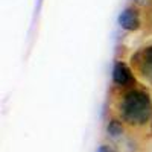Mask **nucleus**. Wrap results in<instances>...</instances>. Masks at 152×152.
<instances>
[{"instance_id":"obj_1","label":"nucleus","mask_w":152,"mask_h":152,"mask_svg":"<svg viewBox=\"0 0 152 152\" xmlns=\"http://www.w3.org/2000/svg\"><path fill=\"white\" fill-rule=\"evenodd\" d=\"M119 114L122 120L129 125H145L152 116L149 94L142 88H129L119 100Z\"/></svg>"},{"instance_id":"obj_2","label":"nucleus","mask_w":152,"mask_h":152,"mask_svg":"<svg viewBox=\"0 0 152 152\" xmlns=\"http://www.w3.org/2000/svg\"><path fill=\"white\" fill-rule=\"evenodd\" d=\"M131 64L142 78L152 82V44L138 49L131 56Z\"/></svg>"},{"instance_id":"obj_3","label":"nucleus","mask_w":152,"mask_h":152,"mask_svg":"<svg viewBox=\"0 0 152 152\" xmlns=\"http://www.w3.org/2000/svg\"><path fill=\"white\" fill-rule=\"evenodd\" d=\"M134 75L132 70L122 61H117L113 67V82L117 87H131L134 84Z\"/></svg>"},{"instance_id":"obj_4","label":"nucleus","mask_w":152,"mask_h":152,"mask_svg":"<svg viewBox=\"0 0 152 152\" xmlns=\"http://www.w3.org/2000/svg\"><path fill=\"white\" fill-rule=\"evenodd\" d=\"M119 24L125 31H137L142 26L140 12H138L137 8H134V6L125 8L119 15Z\"/></svg>"},{"instance_id":"obj_5","label":"nucleus","mask_w":152,"mask_h":152,"mask_svg":"<svg viewBox=\"0 0 152 152\" xmlns=\"http://www.w3.org/2000/svg\"><path fill=\"white\" fill-rule=\"evenodd\" d=\"M122 132H123V128H122L120 122H117V120H111L110 125H108V134H110L111 137H119Z\"/></svg>"},{"instance_id":"obj_6","label":"nucleus","mask_w":152,"mask_h":152,"mask_svg":"<svg viewBox=\"0 0 152 152\" xmlns=\"http://www.w3.org/2000/svg\"><path fill=\"white\" fill-rule=\"evenodd\" d=\"M96 152H113V149H111L110 146H107V145H102V146H99V148H97Z\"/></svg>"},{"instance_id":"obj_7","label":"nucleus","mask_w":152,"mask_h":152,"mask_svg":"<svg viewBox=\"0 0 152 152\" xmlns=\"http://www.w3.org/2000/svg\"><path fill=\"white\" fill-rule=\"evenodd\" d=\"M152 0H134L135 5H140V6H145V5H151Z\"/></svg>"},{"instance_id":"obj_8","label":"nucleus","mask_w":152,"mask_h":152,"mask_svg":"<svg viewBox=\"0 0 152 152\" xmlns=\"http://www.w3.org/2000/svg\"><path fill=\"white\" fill-rule=\"evenodd\" d=\"M149 24L152 28V2H151V8H149Z\"/></svg>"}]
</instances>
